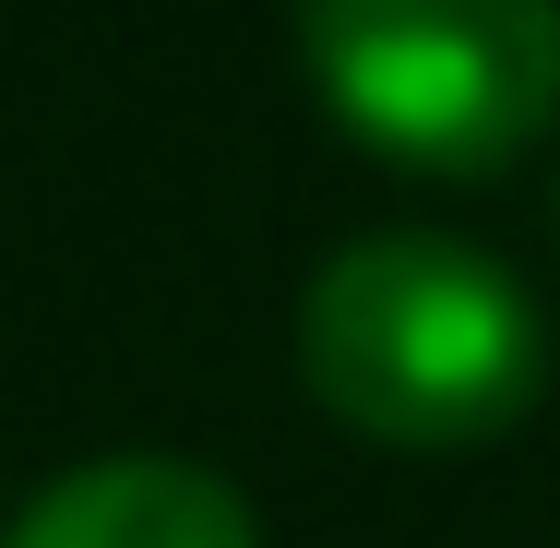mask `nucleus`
Masks as SVG:
<instances>
[{
  "label": "nucleus",
  "instance_id": "obj_3",
  "mask_svg": "<svg viewBox=\"0 0 560 548\" xmlns=\"http://www.w3.org/2000/svg\"><path fill=\"white\" fill-rule=\"evenodd\" d=\"M0 548H262V525L191 453H108V465L48 477L0 525Z\"/></svg>",
  "mask_w": 560,
  "mask_h": 548
},
{
  "label": "nucleus",
  "instance_id": "obj_2",
  "mask_svg": "<svg viewBox=\"0 0 560 548\" xmlns=\"http://www.w3.org/2000/svg\"><path fill=\"white\" fill-rule=\"evenodd\" d=\"M299 60L358 155L501 179L560 119V0H299Z\"/></svg>",
  "mask_w": 560,
  "mask_h": 548
},
{
  "label": "nucleus",
  "instance_id": "obj_1",
  "mask_svg": "<svg viewBox=\"0 0 560 548\" xmlns=\"http://www.w3.org/2000/svg\"><path fill=\"white\" fill-rule=\"evenodd\" d=\"M299 382L346 441L382 453H477L525 430L549 394L537 287L442 226H370L299 299Z\"/></svg>",
  "mask_w": 560,
  "mask_h": 548
},
{
  "label": "nucleus",
  "instance_id": "obj_4",
  "mask_svg": "<svg viewBox=\"0 0 560 548\" xmlns=\"http://www.w3.org/2000/svg\"><path fill=\"white\" fill-rule=\"evenodd\" d=\"M549 226H560V203H549Z\"/></svg>",
  "mask_w": 560,
  "mask_h": 548
}]
</instances>
